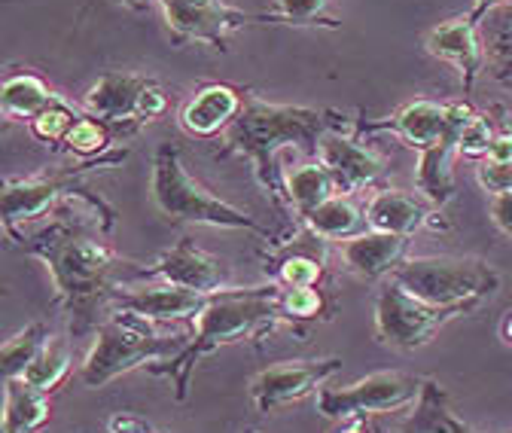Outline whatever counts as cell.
<instances>
[{
	"instance_id": "15",
	"label": "cell",
	"mask_w": 512,
	"mask_h": 433,
	"mask_svg": "<svg viewBox=\"0 0 512 433\" xmlns=\"http://www.w3.org/2000/svg\"><path fill=\"white\" fill-rule=\"evenodd\" d=\"M314 159L327 165L342 196H354L372 187L388 171V159L375 147H366L360 141V132H327L317 144Z\"/></svg>"
},
{
	"instance_id": "5",
	"label": "cell",
	"mask_w": 512,
	"mask_h": 433,
	"mask_svg": "<svg viewBox=\"0 0 512 433\" xmlns=\"http://www.w3.org/2000/svg\"><path fill=\"white\" fill-rule=\"evenodd\" d=\"M189 342V333H159L156 324L138 321L132 315L113 312L92 339L89 354L80 363V385L89 391L107 388L110 382L177 357Z\"/></svg>"
},
{
	"instance_id": "9",
	"label": "cell",
	"mask_w": 512,
	"mask_h": 433,
	"mask_svg": "<svg viewBox=\"0 0 512 433\" xmlns=\"http://www.w3.org/2000/svg\"><path fill=\"white\" fill-rule=\"evenodd\" d=\"M467 312L461 308H439L415 299L403 284L388 278L375 293V339L391 351H418L433 342V336Z\"/></svg>"
},
{
	"instance_id": "1",
	"label": "cell",
	"mask_w": 512,
	"mask_h": 433,
	"mask_svg": "<svg viewBox=\"0 0 512 433\" xmlns=\"http://www.w3.org/2000/svg\"><path fill=\"white\" fill-rule=\"evenodd\" d=\"M116 226V211L98 193H77L55 208L49 220L22 232L13 244L37 257L55 290V308L64 315L68 336L95 333L113 312L122 284L150 281L147 266L119 257L104 241Z\"/></svg>"
},
{
	"instance_id": "14",
	"label": "cell",
	"mask_w": 512,
	"mask_h": 433,
	"mask_svg": "<svg viewBox=\"0 0 512 433\" xmlns=\"http://www.w3.org/2000/svg\"><path fill=\"white\" fill-rule=\"evenodd\" d=\"M150 281H168L186 290H199V293H220L232 287V269L226 260L217 254L205 251L192 238H180L171 251L156 257L147 266Z\"/></svg>"
},
{
	"instance_id": "29",
	"label": "cell",
	"mask_w": 512,
	"mask_h": 433,
	"mask_svg": "<svg viewBox=\"0 0 512 433\" xmlns=\"http://www.w3.org/2000/svg\"><path fill=\"white\" fill-rule=\"evenodd\" d=\"M263 22L327 31L339 28V19L330 13V0H272V10L263 13Z\"/></svg>"
},
{
	"instance_id": "33",
	"label": "cell",
	"mask_w": 512,
	"mask_h": 433,
	"mask_svg": "<svg viewBox=\"0 0 512 433\" xmlns=\"http://www.w3.org/2000/svg\"><path fill=\"white\" fill-rule=\"evenodd\" d=\"M113 144H116V135L104 126V122L83 113V119L71 129V135L64 138L61 153H71L77 159H101L113 150Z\"/></svg>"
},
{
	"instance_id": "35",
	"label": "cell",
	"mask_w": 512,
	"mask_h": 433,
	"mask_svg": "<svg viewBox=\"0 0 512 433\" xmlns=\"http://www.w3.org/2000/svg\"><path fill=\"white\" fill-rule=\"evenodd\" d=\"M476 180H479V187L488 196L512 193V162H488V159H479Z\"/></svg>"
},
{
	"instance_id": "20",
	"label": "cell",
	"mask_w": 512,
	"mask_h": 433,
	"mask_svg": "<svg viewBox=\"0 0 512 433\" xmlns=\"http://www.w3.org/2000/svg\"><path fill=\"white\" fill-rule=\"evenodd\" d=\"M445 129H448V101H430V98H415L400 110H394L391 116L375 122L360 119V135H394L415 153H424L433 144H439Z\"/></svg>"
},
{
	"instance_id": "38",
	"label": "cell",
	"mask_w": 512,
	"mask_h": 433,
	"mask_svg": "<svg viewBox=\"0 0 512 433\" xmlns=\"http://www.w3.org/2000/svg\"><path fill=\"white\" fill-rule=\"evenodd\" d=\"M107 433H162V430L138 412H116L107 418Z\"/></svg>"
},
{
	"instance_id": "4",
	"label": "cell",
	"mask_w": 512,
	"mask_h": 433,
	"mask_svg": "<svg viewBox=\"0 0 512 433\" xmlns=\"http://www.w3.org/2000/svg\"><path fill=\"white\" fill-rule=\"evenodd\" d=\"M150 202L168 223H192V226H214V229H241L260 235L269 244H281L284 238L275 235L247 211L229 205L226 199L214 196L208 187L192 177L180 159L174 144H162L153 153L150 171Z\"/></svg>"
},
{
	"instance_id": "6",
	"label": "cell",
	"mask_w": 512,
	"mask_h": 433,
	"mask_svg": "<svg viewBox=\"0 0 512 433\" xmlns=\"http://www.w3.org/2000/svg\"><path fill=\"white\" fill-rule=\"evenodd\" d=\"M391 278L427 305L467 315L500 290V272L479 257H409Z\"/></svg>"
},
{
	"instance_id": "28",
	"label": "cell",
	"mask_w": 512,
	"mask_h": 433,
	"mask_svg": "<svg viewBox=\"0 0 512 433\" xmlns=\"http://www.w3.org/2000/svg\"><path fill=\"white\" fill-rule=\"evenodd\" d=\"M74 373V348H71V336L68 333H52L49 342L40 348V354L34 357V363L25 369V382L34 385L43 394H55L58 388H64V382Z\"/></svg>"
},
{
	"instance_id": "37",
	"label": "cell",
	"mask_w": 512,
	"mask_h": 433,
	"mask_svg": "<svg viewBox=\"0 0 512 433\" xmlns=\"http://www.w3.org/2000/svg\"><path fill=\"white\" fill-rule=\"evenodd\" d=\"M494 110H497L500 119H494L497 122V132H494V141H491L485 159L488 162H512V119L506 116L503 107H494Z\"/></svg>"
},
{
	"instance_id": "24",
	"label": "cell",
	"mask_w": 512,
	"mask_h": 433,
	"mask_svg": "<svg viewBox=\"0 0 512 433\" xmlns=\"http://www.w3.org/2000/svg\"><path fill=\"white\" fill-rule=\"evenodd\" d=\"M299 226H305L308 232H314L320 241H327V244H339V241L354 238V235L369 229L366 208L357 205L354 196H342V193H336L324 205H317Z\"/></svg>"
},
{
	"instance_id": "41",
	"label": "cell",
	"mask_w": 512,
	"mask_h": 433,
	"mask_svg": "<svg viewBox=\"0 0 512 433\" xmlns=\"http://www.w3.org/2000/svg\"><path fill=\"white\" fill-rule=\"evenodd\" d=\"M330 433H378V430H372L369 424H366V418H351V421H342L336 430H330Z\"/></svg>"
},
{
	"instance_id": "12",
	"label": "cell",
	"mask_w": 512,
	"mask_h": 433,
	"mask_svg": "<svg viewBox=\"0 0 512 433\" xmlns=\"http://www.w3.org/2000/svg\"><path fill=\"white\" fill-rule=\"evenodd\" d=\"M208 293L199 290H186L168 281H132V284H122L113 296V312L122 315H132L138 321L147 324H183V321H196L199 312L208 305ZM110 312V315H113Z\"/></svg>"
},
{
	"instance_id": "8",
	"label": "cell",
	"mask_w": 512,
	"mask_h": 433,
	"mask_svg": "<svg viewBox=\"0 0 512 433\" xmlns=\"http://www.w3.org/2000/svg\"><path fill=\"white\" fill-rule=\"evenodd\" d=\"M427 376L400 373V369H381L366 379H357L345 388H324L314 394V406L324 418L351 421L369 415L403 412L421 400Z\"/></svg>"
},
{
	"instance_id": "7",
	"label": "cell",
	"mask_w": 512,
	"mask_h": 433,
	"mask_svg": "<svg viewBox=\"0 0 512 433\" xmlns=\"http://www.w3.org/2000/svg\"><path fill=\"white\" fill-rule=\"evenodd\" d=\"M128 156V150H110L101 159H80L71 171H55V174H34V177H7L4 180V235L16 241L22 232L40 226L55 214L58 205H64L71 196L83 193L80 180L95 171L116 165Z\"/></svg>"
},
{
	"instance_id": "36",
	"label": "cell",
	"mask_w": 512,
	"mask_h": 433,
	"mask_svg": "<svg viewBox=\"0 0 512 433\" xmlns=\"http://www.w3.org/2000/svg\"><path fill=\"white\" fill-rule=\"evenodd\" d=\"M165 113H168V95H165V89L150 77L147 89L141 92V104H138V119H141V126L162 119Z\"/></svg>"
},
{
	"instance_id": "43",
	"label": "cell",
	"mask_w": 512,
	"mask_h": 433,
	"mask_svg": "<svg viewBox=\"0 0 512 433\" xmlns=\"http://www.w3.org/2000/svg\"><path fill=\"white\" fill-rule=\"evenodd\" d=\"M500 336L512 345V312H506V318H503V324H500Z\"/></svg>"
},
{
	"instance_id": "27",
	"label": "cell",
	"mask_w": 512,
	"mask_h": 433,
	"mask_svg": "<svg viewBox=\"0 0 512 433\" xmlns=\"http://www.w3.org/2000/svg\"><path fill=\"white\" fill-rule=\"evenodd\" d=\"M52 101H55V92L49 89V83L31 71H13L4 77V86H0V110H4L7 119L31 122Z\"/></svg>"
},
{
	"instance_id": "25",
	"label": "cell",
	"mask_w": 512,
	"mask_h": 433,
	"mask_svg": "<svg viewBox=\"0 0 512 433\" xmlns=\"http://www.w3.org/2000/svg\"><path fill=\"white\" fill-rule=\"evenodd\" d=\"M52 418V394L37 391L25 379H7L4 433H40Z\"/></svg>"
},
{
	"instance_id": "13",
	"label": "cell",
	"mask_w": 512,
	"mask_h": 433,
	"mask_svg": "<svg viewBox=\"0 0 512 433\" xmlns=\"http://www.w3.org/2000/svg\"><path fill=\"white\" fill-rule=\"evenodd\" d=\"M473 104L467 98L448 101V129L439 144L418 153V171H415V193L424 196L430 205L445 208L455 199V171L452 162L458 156V141L464 126L473 119Z\"/></svg>"
},
{
	"instance_id": "22",
	"label": "cell",
	"mask_w": 512,
	"mask_h": 433,
	"mask_svg": "<svg viewBox=\"0 0 512 433\" xmlns=\"http://www.w3.org/2000/svg\"><path fill=\"white\" fill-rule=\"evenodd\" d=\"M244 92L247 89H238L232 83H205L183 104L180 129L199 141L223 138L244 107Z\"/></svg>"
},
{
	"instance_id": "32",
	"label": "cell",
	"mask_w": 512,
	"mask_h": 433,
	"mask_svg": "<svg viewBox=\"0 0 512 433\" xmlns=\"http://www.w3.org/2000/svg\"><path fill=\"white\" fill-rule=\"evenodd\" d=\"M333 302L324 287H281V315L287 327L311 324V321H330Z\"/></svg>"
},
{
	"instance_id": "19",
	"label": "cell",
	"mask_w": 512,
	"mask_h": 433,
	"mask_svg": "<svg viewBox=\"0 0 512 433\" xmlns=\"http://www.w3.org/2000/svg\"><path fill=\"white\" fill-rule=\"evenodd\" d=\"M406 254H409V238L378 232V229H366L354 238L333 244V257L342 266V272L366 284H378L384 278H391L409 260Z\"/></svg>"
},
{
	"instance_id": "23",
	"label": "cell",
	"mask_w": 512,
	"mask_h": 433,
	"mask_svg": "<svg viewBox=\"0 0 512 433\" xmlns=\"http://www.w3.org/2000/svg\"><path fill=\"white\" fill-rule=\"evenodd\" d=\"M284 190H287V202H290V214L296 223H302L317 205H324L327 199H333L336 190V180L327 171L324 162L308 159L299 165H284Z\"/></svg>"
},
{
	"instance_id": "11",
	"label": "cell",
	"mask_w": 512,
	"mask_h": 433,
	"mask_svg": "<svg viewBox=\"0 0 512 433\" xmlns=\"http://www.w3.org/2000/svg\"><path fill=\"white\" fill-rule=\"evenodd\" d=\"M342 360L339 357H314V360H278L266 369H260L247 391L256 406V412H275L281 406L299 403L317 391H324L333 376H339Z\"/></svg>"
},
{
	"instance_id": "21",
	"label": "cell",
	"mask_w": 512,
	"mask_h": 433,
	"mask_svg": "<svg viewBox=\"0 0 512 433\" xmlns=\"http://www.w3.org/2000/svg\"><path fill=\"white\" fill-rule=\"evenodd\" d=\"M366 208V223L369 229L391 232L412 238L421 229L430 232H448V220L442 217V208L430 205L424 196H412L403 190H378L369 196Z\"/></svg>"
},
{
	"instance_id": "10",
	"label": "cell",
	"mask_w": 512,
	"mask_h": 433,
	"mask_svg": "<svg viewBox=\"0 0 512 433\" xmlns=\"http://www.w3.org/2000/svg\"><path fill=\"white\" fill-rule=\"evenodd\" d=\"M159 7L174 46L205 43L226 52L232 34L253 22H263V16L244 13L226 0H159Z\"/></svg>"
},
{
	"instance_id": "18",
	"label": "cell",
	"mask_w": 512,
	"mask_h": 433,
	"mask_svg": "<svg viewBox=\"0 0 512 433\" xmlns=\"http://www.w3.org/2000/svg\"><path fill=\"white\" fill-rule=\"evenodd\" d=\"M330 254H333V244L320 241L314 232L299 226V232H293V241L272 244V251H263L260 257L266 260L269 281H275L284 290H293V287L324 284Z\"/></svg>"
},
{
	"instance_id": "42",
	"label": "cell",
	"mask_w": 512,
	"mask_h": 433,
	"mask_svg": "<svg viewBox=\"0 0 512 433\" xmlns=\"http://www.w3.org/2000/svg\"><path fill=\"white\" fill-rule=\"evenodd\" d=\"M122 7H128V10H135V13H144V10H150L156 0H119Z\"/></svg>"
},
{
	"instance_id": "26",
	"label": "cell",
	"mask_w": 512,
	"mask_h": 433,
	"mask_svg": "<svg viewBox=\"0 0 512 433\" xmlns=\"http://www.w3.org/2000/svg\"><path fill=\"white\" fill-rule=\"evenodd\" d=\"M482 40H485V74L512 95V4L485 16Z\"/></svg>"
},
{
	"instance_id": "39",
	"label": "cell",
	"mask_w": 512,
	"mask_h": 433,
	"mask_svg": "<svg viewBox=\"0 0 512 433\" xmlns=\"http://www.w3.org/2000/svg\"><path fill=\"white\" fill-rule=\"evenodd\" d=\"M488 217H491V223H494L506 238H512V193L491 196V202H488Z\"/></svg>"
},
{
	"instance_id": "40",
	"label": "cell",
	"mask_w": 512,
	"mask_h": 433,
	"mask_svg": "<svg viewBox=\"0 0 512 433\" xmlns=\"http://www.w3.org/2000/svg\"><path fill=\"white\" fill-rule=\"evenodd\" d=\"M506 4H512V0H473L470 16H473L476 22H485L488 13H494V10H500V7H506Z\"/></svg>"
},
{
	"instance_id": "3",
	"label": "cell",
	"mask_w": 512,
	"mask_h": 433,
	"mask_svg": "<svg viewBox=\"0 0 512 433\" xmlns=\"http://www.w3.org/2000/svg\"><path fill=\"white\" fill-rule=\"evenodd\" d=\"M278 327H287V321L281 315V287L275 281L211 293L208 305L192 321L186 348L171 360L153 363L150 373L156 379H165L174 400L183 403L189 397L192 373L208 354L244 339H263Z\"/></svg>"
},
{
	"instance_id": "34",
	"label": "cell",
	"mask_w": 512,
	"mask_h": 433,
	"mask_svg": "<svg viewBox=\"0 0 512 433\" xmlns=\"http://www.w3.org/2000/svg\"><path fill=\"white\" fill-rule=\"evenodd\" d=\"M494 132H497V122L491 119V113H473V119L464 126L461 132V141H458V156L464 159H485L488 156V147L494 141Z\"/></svg>"
},
{
	"instance_id": "30",
	"label": "cell",
	"mask_w": 512,
	"mask_h": 433,
	"mask_svg": "<svg viewBox=\"0 0 512 433\" xmlns=\"http://www.w3.org/2000/svg\"><path fill=\"white\" fill-rule=\"evenodd\" d=\"M49 336H52V330L46 321H34L25 330H19L16 336H10L4 342V351H0V360H4V379H22L25 369L40 354V348L49 342Z\"/></svg>"
},
{
	"instance_id": "16",
	"label": "cell",
	"mask_w": 512,
	"mask_h": 433,
	"mask_svg": "<svg viewBox=\"0 0 512 433\" xmlns=\"http://www.w3.org/2000/svg\"><path fill=\"white\" fill-rule=\"evenodd\" d=\"M147 83L150 77H141V74L107 71L83 95L80 107L83 113L101 119L116 138H132L144 129L138 119V104H141V92L147 89Z\"/></svg>"
},
{
	"instance_id": "44",
	"label": "cell",
	"mask_w": 512,
	"mask_h": 433,
	"mask_svg": "<svg viewBox=\"0 0 512 433\" xmlns=\"http://www.w3.org/2000/svg\"><path fill=\"white\" fill-rule=\"evenodd\" d=\"M247 433H256V430H247Z\"/></svg>"
},
{
	"instance_id": "17",
	"label": "cell",
	"mask_w": 512,
	"mask_h": 433,
	"mask_svg": "<svg viewBox=\"0 0 512 433\" xmlns=\"http://www.w3.org/2000/svg\"><path fill=\"white\" fill-rule=\"evenodd\" d=\"M427 55L452 65L461 77L464 95L476 89V80L485 74V40H482V22H476L470 13L445 19L436 28L424 34Z\"/></svg>"
},
{
	"instance_id": "31",
	"label": "cell",
	"mask_w": 512,
	"mask_h": 433,
	"mask_svg": "<svg viewBox=\"0 0 512 433\" xmlns=\"http://www.w3.org/2000/svg\"><path fill=\"white\" fill-rule=\"evenodd\" d=\"M80 119H83V107H74L71 101H64L61 95H55V101H52L40 116H34V119L28 122V129H31V135H34L40 144L61 150L64 138L71 135V129L77 126Z\"/></svg>"
},
{
	"instance_id": "2",
	"label": "cell",
	"mask_w": 512,
	"mask_h": 433,
	"mask_svg": "<svg viewBox=\"0 0 512 433\" xmlns=\"http://www.w3.org/2000/svg\"><path fill=\"white\" fill-rule=\"evenodd\" d=\"M327 132H360V119L354 113L336 107H302V104H272L256 92H244V107L232 129L220 138L217 156L247 159L253 168L256 183L266 196L290 214L287 190H284V150H299L302 156L314 159L317 144ZM293 217V214H290Z\"/></svg>"
}]
</instances>
